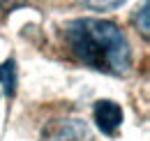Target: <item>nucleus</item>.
<instances>
[{"label": "nucleus", "instance_id": "obj_1", "mask_svg": "<svg viewBox=\"0 0 150 141\" xmlns=\"http://www.w3.org/2000/svg\"><path fill=\"white\" fill-rule=\"evenodd\" d=\"M65 46L79 63L95 72L125 76L132 70V49L125 33L102 19H74L62 28Z\"/></svg>", "mask_w": 150, "mask_h": 141}, {"label": "nucleus", "instance_id": "obj_2", "mask_svg": "<svg viewBox=\"0 0 150 141\" xmlns=\"http://www.w3.org/2000/svg\"><path fill=\"white\" fill-rule=\"evenodd\" d=\"M42 141H95V137L83 120L62 118V120H53L44 127Z\"/></svg>", "mask_w": 150, "mask_h": 141}, {"label": "nucleus", "instance_id": "obj_3", "mask_svg": "<svg viewBox=\"0 0 150 141\" xmlns=\"http://www.w3.org/2000/svg\"><path fill=\"white\" fill-rule=\"evenodd\" d=\"M93 118L106 137H115L120 125H122V109H120V104H115L111 100H99L93 106Z\"/></svg>", "mask_w": 150, "mask_h": 141}, {"label": "nucleus", "instance_id": "obj_4", "mask_svg": "<svg viewBox=\"0 0 150 141\" xmlns=\"http://www.w3.org/2000/svg\"><path fill=\"white\" fill-rule=\"evenodd\" d=\"M0 83L7 97H12L16 93V60L14 58H7L0 65Z\"/></svg>", "mask_w": 150, "mask_h": 141}, {"label": "nucleus", "instance_id": "obj_5", "mask_svg": "<svg viewBox=\"0 0 150 141\" xmlns=\"http://www.w3.org/2000/svg\"><path fill=\"white\" fill-rule=\"evenodd\" d=\"M150 0H141V9H136V14H134V23H136V28L141 30V35L143 37H148L150 33V23H148V19H150Z\"/></svg>", "mask_w": 150, "mask_h": 141}, {"label": "nucleus", "instance_id": "obj_6", "mask_svg": "<svg viewBox=\"0 0 150 141\" xmlns=\"http://www.w3.org/2000/svg\"><path fill=\"white\" fill-rule=\"evenodd\" d=\"M79 2L93 12H113L120 5H125V0H79Z\"/></svg>", "mask_w": 150, "mask_h": 141}, {"label": "nucleus", "instance_id": "obj_7", "mask_svg": "<svg viewBox=\"0 0 150 141\" xmlns=\"http://www.w3.org/2000/svg\"><path fill=\"white\" fill-rule=\"evenodd\" d=\"M28 0H0V9L2 12H14L19 7H25Z\"/></svg>", "mask_w": 150, "mask_h": 141}]
</instances>
